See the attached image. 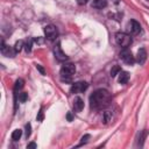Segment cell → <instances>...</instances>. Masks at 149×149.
Listing matches in <instances>:
<instances>
[{
    "instance_id": "1",
    "label": "cell",
    "mask_w": 149,
    "mask_h": 149,
    "mask_svg": "<svg viewBox=\"0 0 149 149\" xmlns=\"http://www.w3.org/2000/svg\"><path fill=\"white\" fill-rule=\"evenodd\" d=\"M112 101V95L107 90L99 88L94 91L90 97V105L92 108L95 109H102L107 107Z\"/></svg>"
},
{
    "instance_id": "2",
    "label": "cell",
    "mask_w": 149,
    "mask_h": 149,
    "mask_svg": "<svg viewBox=\"0 0 149 149\" xmlns=\"http://www.w3.org/2000/svg\"><path fill=\"white\" fill-rule=\"evenodd\" d=\"M74 72H76V66L72 63H65L61 68V78H62V80L70 81V79L74 74Z\"/></svg>"
},
{
    "instance_id": "3",
    "label": "cell",
    "mask_w": 149,
    "mask_h": 149,
    "mask_svg": "<svg viewBox=\"0 0 149 149\" xmlns=\"http://www.w3.org/2000/svg\"><path fill=\"white\" fill-rule=\"evenodd\" d=\"M115 42L121 48H128L130 45V43H132V37L126 33L119 31V33L115 34Z\"/></svg>"
},
{
    "instance_id": "4",
    "label": "cell",
    "mask_w": 149,
    "mask_h": 149,
    "mask_svg": "<svg viewBox=\"0 0 149 149\" xmlns=\"http://www.w3.org/2000/svg\"><path fill=\"white\" fill-rule=\"evenodd\" d=\"M44 35H45V37L48 40L54 41L58 36V30L54 24H48V26L44 27Z\"/></svg>"
},
{
    "instance_id": "5",
    "label": "cell",
    "mask_w": 149,
    "mask_h": 149,
    "mask_svg": "<svg viewBox=\"0 0 149 149\" xmlns=\"http://www.w3.org/2000/svg\"><path fill=\"white\" fill-rule=\"evenodd\" d=\"M120 58H121L126 64H128V65H133L134 62H135V57L133 56L132 51L128 50L127 48H123V49H122V51L120 52Z\"/></svg>"
},
{
    "instance_id": "6",
    "label": "cell",
    "mask_w": 149,
    "mask_h": 149,
    "mask_svg": "<svg viewBox=\"0 0 149 149\" xmlns=\"http://www.w3.org/2000/svg\"><path fill=\"white\" fill-rule=\"evenodd\" d=\"M87 87H88V84L86 81H77V83L72 84V86L70 88V92L71 93H81Z\"/></svg>"
},
{
    "instance_id": "7",
    "label": "cell",
    "mask_w": 149,
    "mask_h": 149,
    "mask_svg": "<svg viewBox=\"0 0 149 149\" xmlns=\"http://www.w3.org/2000/svg\"><path fill=\"white\" fill-rule=\"evenodd\" d=\"M54 54H55V57H56L57 61H59V62H65V61H68V56L63 52V50H62V48H61L59 44H57V45L54 48Z\"/></svg>"
},
{
    "instance_id": "8",
    "label": "cell",
    "mask_w": 149,
    "mask_h": 149,
    "mask_svg": "<svg viewBox=\"0 0 149 149\" xmlns=\"http://www.w3.org/2000/svg\"><path fill=\"white\" fill-rule=\"evenodd\" d=\"M128 29H129V31H130L133 35H137V34L141 31V26H140V23H139L137 21L130 20V21L128 22Z\"/></svg>"
},
{
    "instance_id": "9",
    "label": "cell",
    "mask_w": 149,
    "mask_h": 149,
    "mask_svg": "<svg viewBox=\"0 0 149 149\" xmlns=\"http://www.w3.org/2000/svg\"><path fill=\"white\" fill-rule=\"evenodd\" d=\"M1 52H2V55L7 56V57H14L16 51H15V49H12L10 47H7L5 44V42L1 41Z\"/></svg>"
},
{
    "instance_id": "10",
    "label": "cell",
    "mask_w": 149,
    "mask_h": 149,
    "mask_svg": "<svg viewBox=\"0 0 149 149\" xmlns=\"http://www.w3.org/2000/svg\"><path fill=\"white\" fill-rule=\"evenodd\" d=\"M135 61H136L140 65H142V64L146 63V61H147V51H146L144 48H141V49L137 51V55H136Z\"/></svg>"
},
{
    "instance_id": "11",
    "label": "cell",
    "mask_w": 149,
    "mask_h": 149,
    "mask_svg": "<svg viewBox=\"0 0 149 149\" xmlns=\"http://www.w3.org/2000/svg\"><path fill=\"white\" fill-rule=\"evenodd\" d=\"M84 108V101H83V99L81 98H79V97H76L74 99H73V109H74V112H80L81 109Z\"/></svg>"
},
{
    "instance_id": "12",
    "label": "cell",
    "mask_w": 149,
    "mask_h": 149,
    "mask_svg": "<svg viewBox=\"0 0 149 149\" xmlns=\"http://www.w3.org/2000/svg\"><path fill=\"white\" fill-rule=\"evenodd\" d=\"M107 6V0H93L92 1V7L98 8V9H102Z\"/></svg>"
},
{
    "instance_id": "13",
    "label": "cell",
    "mask_w": 149,
    "mask_h": 149,
    "mask_svg": "<svg viewBox=\"0 0 149 149\" xmlns=\"http://www.w3.org/2000/svg\"><path fill=\"white\" fill-rule=\"evenodd\" d=\"M129 79V73L127 71H120L119 73V83L120 84H127Z\"/></svg>"
},
{
    "instance_id": "14",
    "label": "cell",
    "mask_w": 149,
    "mask_h": 149,
    "mask_svg": "<svg viewBox=\"0 0 149 149\" xmlns=\"http://www.w3.org/2000/svg\"><path fill=\"white\" fill-rule=\"evenodd\" d=\"M23 85H24V80H23L22 78H19V79H16V81H15V85H14V91H15V92L20 91V90L23 87Z\"/></svg>"
},
{
    "instance_id": "15",
    "label": "cell",
    "mask_w": 149,
    "mask_h": 149,
    "mask_svg": "<svg viewBox=\"0 0 149 149\" xmlns=\"http://www.w3.org/2000/svg\"><path fill=\"white\" fill-rule=\"evenodd\" d=\"M21 135H22V130L21 129H15L12 133V140L13 141H17V140H20Z\"/></svg>"
},
{
    "instance_id": "16",
    "label": "cell",
    "mask_w": 149,
    "mask_h": 149,
    "mask_svg": "<svg viewBox=\"0 0 149 149\" xmlns=\"http://www.w3.org/2000/svg\"><path fill=\"white\" fill-rule=\"evenodd\" d=\"M121 71V68L119 65H114L112 69H111V77H115L116 74H119Z\"/></svg>"
},
{
    "instance_id": "17",
    "label": "cell",
    "mask_w": 149,
    "mask_h": 149,
    "mask_svg": "<svg viewBox=\"0 0 149 149\" xmlns=\"http://www.w3.org/2000/svg\"><path fill=\"white\" fill-rule=\"evenodd\" d=\"M24 47V43H23V41L22 40H20V41H17L16 43H15V45H14V49H15V51L16 52H20L21 50H22V48Z\"/></svg>"
},
{
    "instance_id": "18",
    "label": "cell",
    "mask_w": 149,
    "mask_h": 149,
    "mask_svg": "<svg viewBox=\"0 0 149 149\" xmlns=\"http://www.w3.org/2000/svg\"><path fill=\"white\" fill-rule=\"evenodd\" d=\"M31 45H33V38H29L27 41V43L24 44V49H26L27 52H30L31 51Z\"/></svg>"
},
{
    "instance_id": "19",
    "label": "cell",
    "mask_w": 149,
    "mask_h": 149,
    "mask_svg": "<svg viewBox=\"0 0 149 149\" xmlns=\"http://www.w3.org/2000/svg\"><path fill=\"white\" fill-rule=\"evenodd\" d=\"M27 99H28V93H26V92L19 93V100H20L21 102H24Z\"/></svg>"
},
{
    "instance_id": "20",
    "label": "cell",
    "mask_w": 149,
    "mask_h": 149,
    "mask_svg": "<svg viewBox=\"0 0 149 149\" xmlns=\"http://www.w3.org/2000/svg\"><path fill=\"white\" fill-rule=\"evenodd\" d=\"M90 137H91V136H90L88 134H85V135L80 139V143H79V146H83V144L87 143V142H88V140H90Z\"/></svg>"
},
{
    "instance_id": "21",
    "label": "cell",
    "mask_w": 149,
    "mask_h": 149,
    "mask_svg": "<svg viewBox=\"0 0 149 149\" xmlns=\"http://www.w3.org/2000/svg\"><path fill=\"white\" fill-rule=\"evenodd\" d=\"M31 134V125L30 123H27L26 125V137H29Z\"/></svg>"
},
{
    "instance_id": "22",
    "label": "cell",
    "mask_w": 149,
    "mask_h": 149,
    "mask_svg": "<svg viewBox=\"0 0 149 149\" xmlns=\"http://www.w3.org/2000/svg\"><path fill=\"white\" fill-rule=\"evenodd\" d=\"M111 118H112V115H111L109 112H105V113H104V122H105V123H107V122L111 120Z\"/></svg>"
},
{
    "instance_id": "23",
    "label": "cell",
    "mask_w": 149,
    "mask_h": 149,
    "mask_svg": "<svg viewBox=\"0 0 149 149\" xmlns=\"http://www.w3.org/2000/svg\"><path fill=\"white\" fill-rule=\"evenodd\" d=\"M144 136H146V132H142V133L140 134V137H139V146H140V147L143 146V139H144Z\"/></svg>"
},
{
    "instance_id": "24",
    "label": "cell",
    "mask_w": 149,
    "mask_h": 149,
    "mask_svg": "<svg viewBox=\"0 0 149 149\" xmlns=\"http://www.w3.org/2000/svg\"><path fill=\"white\" fill-rule=\"evenodd\" d=\"M36 69H37V70H38V71L41 72V74H44V73H45L44 69H43V68H42V66H41L40 64H37V65H36Z\"/></svg>"
},
{
    "instance_id": "25",
    "label": "cell",
    "mask_w": 149,
    "mask_h": 149,
    "mask_svg": "<svg viewBox=\"0 0 149 149\" xmlns=\"http://www.w3.org/2000/svg\"><path fill=\"white\" fill-rule=\"evenodd\" d=\"M42 120H43V111L41 109V111H40V113H38V115H37V121H40V122H41Z\"/></svg>"
},
{
    "instance_id": "26",
    "label": "cell",
    "mask_w": 149,
    "mask_h": 149,
    "mask_svg": "<svg viewBox=\"0 0 149 149\" xmlns=\"http://www.w3.org/2000/svg\"><path fill=\"white\" fill-rule=\"evenodd\" d=\"M87 1H88V0H77V3L80 5V6H83V5L87 3Z\"/></svg>"
},
{
    "instance_id": "27",
    "label": "cell",
    "mask_w": 149,
    "mask_h": 149,
    "mask_svg": "<svg viewBox=\"0 0 149 149\" xmlns=\"http://www.w3.org/2000/svg\"><path fill=\"white\" fill-rule=\"evenodd\" d=\"M36 147H37V146H36V143H35V142H30V143L27 146V148H28V149H29V148H36Z\"/></svg>"
},
{
    "instance_id": "28",
    "label": "cell",
    "mask_w": 149,
    "mask_h": 149,
    "mask_svg": "<svg viewBox=\"0 0 149 149\" xmlns=\"http://www.w3.org/2000/svg\"><path fill=\"white\" fill-rule=\"evenodd\" d=\"M66 119H68V121H72V119H73V116H72V114L69 112L68 114H66Z\"/></svg>"
}]
</instances>
